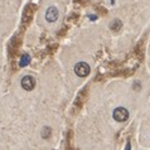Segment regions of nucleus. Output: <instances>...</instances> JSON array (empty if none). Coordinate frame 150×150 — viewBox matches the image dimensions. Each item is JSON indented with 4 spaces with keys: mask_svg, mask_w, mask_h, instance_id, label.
<instances>
[{
    "mask_svg": "<svg viewBox=\"0 0 150 150\" xmlns=\"http://www.w3.org/2000/svg\"><path fill=\"white\" fill-rule=\"evenodd\" d=\"M29 61H30L29 54H23L22 58H20V61H19V66L20 67H25V66L29 63Z\"/></svg>",
    "mask_w": 150,
    "mask_h": 150,
    "instance_id": "obj_5",
    "label": "nucleus"
},
{
    "mask_svg": "<svg viewBox=\"0 0 150 150\" xmlns=\"http://www.w3.org/2000/svg\"><path fill=\"white\" fill-rule=\"evenodd\" d=\"M110 28L112 29V30H119V29L121 28V22H119V20H115V22L111 24Z\"/></svg>",
    "mask_w": 150,
    "mask_h": 150,
    "instance_id": "obj_6",
    "label": "nucleus"
},
{
    "mask_svg": "<svg viewBox=\"0 0 150 150\" xmlns=\"http://www.w3.org/2000/svg\"><path fill=\"white\" fill-rule=\"evenodd\" d=\"M45 19L48 20V22H56L58 19V10L56 9L54 6H51L47 9V13H45Z\"/></svg>",
    "mask_w": 150,
    "mask_h": 150,
    "instance_id": "obj_4",
    "label": "nucleus"
},
{
    "mask_svg": "<svg viewBox=\"0 0 150 150\" xmlns=\"http://www.w3.org/2000/svg\"><path fill=\"white\" fill-rule=\"evenodd\" d=\"M74 73L80 77H86L90 73V66L86 62H80L74 66Z\"/></svg>",
    "mask_w": 150,
    "mask_h": 150,
    "instance_id": "obj_2",
    "label": "nucleus"
},
{
    "mask_svg": "<svg viewBox=\"0 0 150 150\" xmlns=\"http://www.w3.org/2000/svg\"><path fill=\"white\" fill-rule=\"evenodd\" d=\"M35 86V80L32 76H25L22 80V87L25 91H32Z\"/></svg>",
    "mask_w": 150,
    "mask_h": 150,
    "instance_id": "obj_3",
    "label": "nucleus"
},
{
    "mask_svg": "<svg viewBox=\"0 0 150 150\" xmlns=\"http://www.w3.org/2000/svg\"><path fill=\"white\" fill-rule=\"evenodd\" d=\"M112 116H114V119L116 120V121L124 122V121H126V120L129 119V111L125 109V107H117V109L114 110Z\"/></svg>",
    "mask_w": 150,
    "mask_h": 150,
    "instance_id": "obj_1",
    "label": "nucleus"
}]
</instances>
